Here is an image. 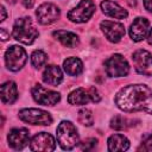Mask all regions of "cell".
Wrapping results in <instances>:
<instances>
[{
  "mask_svg": "<svg viewBox=\"0 0 152 152\" xmlns=\"http://www.w3.org/2000/svg\"><path fill=\"white\" fill-rule=\"evenodd\" d=\"M114 102L126 113L146 112L152 115V88L145 84L126 86L116 93Z\"/></svg>",
  "mask_w": 152,
  "mask_h": 152,
  "instance_id": "obj_1",
  "label": "cell"
},
{
  "mask_svg": "<svg viewBox=\"0 0 152 152\" xmlns=\"http://www.w3.org/2000/svg\"><path fill=\"white\" fill-rule=\"evenodd\" d=\"M12 36L15 40H18L25 45H31L38 38L39 32L36 28V26L33 25L31 18L23 17L14 21Z\"/></svg>",
  "mask_w": 152,
  "mask_h": 152,
  "instance_id": "obj_2",
  "label": "cell"
},
{
  "mask_svg": "<svg viewBox=\"0 0 152 152\" xmlns=\"http://www.w3.org/2000/svg\"><path fill=\"white\" fill-rule=\"evenodd\" d=\"M57 141L63 150H71L80 142L77 128L71 121H61L57 127Z\"/></svg>",
  "mask_w": 152,
  "mask_h": 152,
  "instance_id": "obj_3",
  "label": "cell"
},
{
  "mask_svg": "<svg viewBox=\"0 0 152 152\" xmlns=\"http://www.w3.org/2000/svg\"><path fill=\"white\" fill-rule=\"evenodd\" d=\"M104 71L109 77H124L129 72V64L122 55L114 53L106 59Z\"/></svg>",
  "mask_w": 152,
  "mask_h": 152,
  "instance_id": "obj_4",
  "label": "cell"
},
{
  "mask_svg": "<svg viewBox=\"0 0 152 152\" xmlns=\"http://www.w3.org/2000/svg\"><path fill=\"white\" fill-rule=\"evenodd\" d=\"M19 119L26 124H31V125H43V126H48L52 124V118L50 115V113L43 110V109H38V108H25L19 110L18 113Z\"/></svg>",
  "mask_w": 152,
  "mask_h": 152,
  "instance_id": "obj_5",
  "label": "cell"
},
{
  "mask_svg": "<svg viewBox=\"0 0 152 152\" xmlns=\"http://www.w3.org/2000/svg\"><path fill=\"white\" fill-rule=\"evenodd\" d=\"M26 61V51L19 45H12L5 52V63L7 69L11 71H19L25 65Z\"/></svg>",
  "mask_w": 152,
  "mask_h": 152,
  "instance_id": "obj_6",
  "label": "cell"
},
{
  "mask_svg": "<svg viewBox=\"0 0 152 152\" xmlns=\"http://www.w3.org/2000/svg\"><path fill=\"white\" fill-rule=\"evenodd\" d=\"M95 8V4L91 0H81L76 7L68 12V19L76 24L86 23L91 18Z\"/></svg>",
  "mask_w": 152,
  "mask_h": 152,
  "instance_id": "obj_7",
  "label": "cell"
},
{
  "mask_svg": "<svg viewBox=\"0 0 152 152\" xmlns=\"http://www.w3.org/2000/svg\"><path fill=\"white\" fill-rule=\"evenodd\" d=\"M31 94H32L33 100L36 102H38L39 104H43V106H55L61 100L59 93L46 89L40 84L33 86Z\"/></svg>",
  "mask_w": 152,
  "mask_h": 152,
  "instance_id": "obj_8",
  "label": "cell"
},
{
  "mask_svg": "<svg viewBox=\"0 0 152 152\" xmlns=\"http://www.w3.org/2000/svg\"><path fill=\"white\" fill-rule=\"evenodd\" d=\"M132 61L137 72L152 76V53L146 50H137L132 56Z\"/></svg>",
  "mask_w": 152,
  "mask_h": 152,
  "instance_id": "obj_9",
  "label": "cell"
},
{
  "mask_svg": "<svg viewBox=\"0 0 152 152\" xmlns=\"http://www.w3.org/2000/svg\"><path fill=\"white\" fill-rule=\"evenodd\" d=\"M59 14H61L59 8L55 4H51V2L42 4L36 11L37 20L42 25H50L55 23L59 18Z\"/></svg>",
  "mask_w": 152,
  "mask_h": 152,
  "instance_id": "obj_10",
  "label": "cell"
},
{
  "mask_svg": "<svg viewBox=\"0 0 152 152\" xmlns=\"http://www.w3.org/2000/svg\"><path fill=\"white\" fill-rule=\"evenodd\" d=\"M101 31L106 36V38L112 43H118L121 40V38L125 36V27L120 23L110 21V20H103L100 24Z\"/></svg>",
  "mask_w": 152,
  "mask_h": 152,
  "instance_id": "obj_11",
  "label": "cell"
},
{
  "mask_svg": "<svg viewBox=\"0 0 152 152\" xmlns=\"http://www.w3.org/2000/svg\"><path fill=\"white\" fill-rule=\"evenodd\" d=\"M30 148H31V151L49 152V151H53L56 148V142L51 134H49L46 132H40V133L36 134L32 138V140L30 141Z\"/></svg>",
  "mask_w": 152,
  "mask_h": 152,
  "instance_id": "obj_12",
  "label": "cell"
},
{
  "mask_svg": "<svg viewBox=\"0 0 152 152\" xmlns=\"http://www.w3.org/2000/svg\"><path fill=\"white\" fill-rule=\"evenodd\" d=\"M7 140L13 150H23L30 142V132L27 128H13L10 131Z\"/></svg>",
  "mask_w": 152,
  "mask_h": 152,
  "instance_id": "obj_13",
  "label": "cell"
},
{
  "mask_svg": "<svg viewBox=\"0 0 152 152\" xmlns=\"http://www.w3.org/2000/svg\"><path fill=\"white\" fill-rule=\"evenodd\" d=\"M150 28V21L144 17H138L131 24L129 27V37L134 42H140L147 37Z\"/></svg>",
  "mask_w": 152,
  "mask_h": 152,
  "instance_id": "obj_14",
  "label": "cell"
},
{
  "mask_svg": "<svg viewBox=\"0 0 152 152\" xmlns=\"http://www.w3.org/2000/svg\"><path fill=\"white\" fill-rule=\"evenodd\" d=\"M101 10H102V12L106 15L112 17V18H115V19H125L128 15V13H127L126 10H124L116 2L110 1V0L102 1L101 2Z\"/></svg>",
  "mask_w": 152,
  "mask_h": 152,
  "instance_id": "obj_15",
  "label": "cell"
},
{
  "mask_svg": "<svg viewBox=\"0 0 152 152\" xmlns=\"http://www.w3.org/2000/svg\"><path fill=\"white\" fill-rule=\"evenodd\" d=\"M43 81L44 83L56 87L63 81V72L57 65H48L43 71Z\"/></svg>",
  "mask_w": 152,
  "mask_h": 152,
  "instance_id": "obj_16",
  "label": "cell"
},
{
  "mask_svg": "<svg viewBox=\"0 0 152 152\" xmlns=\"http://www.w3.org/2000/svg\"><path fill=\"white\" fill-rule=\"evenodd\" d=\"M18 99L17 84L12 81H7L1 86V101L5 104H12Z\"/></svg>",
  "mask_w": 152,
  "mask_h": 152,
  "instance_id": "obj_17",
  "label": "cell"
},
{
  "mask_svg": "<svg viewBox=\"0 0 152 152\" xmlns=\"http://www.w3.org/2000/svg\"><path fill=\"white\" fill-rule=\"evenodd\" d=\"M129 148V140L122 134H113L108 138V150L112 152L126 151Z\"/></svg>",
  "mask_w": 152,
  "mask_h": 152,
  "instance_id": "obj_18",
  "label": "cell"
},
{
  "mask_svg": "<svg viewBox=\"0 0 152 152\" xmlns=\"http://www.w3.org/2000/svg\"><path fill=\"white\" fill-rule=\"evenodd\" d=\"M53 37L59 40L64 46L66 48H76L80 43L78 40V37L70 32V31H64V30H57L53 32Z\"/></svg>",
  "mask_w": 152,
  "mask_h": 152,
  "instance_id": "obj_19",
  "label": "cell"
},
{
  "mask_svg": "<svg viewBox=\"0 0 152 152\" xmlns=\"http://www.w3.org/2000/svg\"><path fill=\"white\" fill-rule=\"evenodd\" d=\"M89 101H91L89 91H87L83 88H77L72 90L68 96V102L72 106H83L87 104Z\"/></svg>",
  "mask_w": 152,
  "mask_h": 152,
  "instance_id": "obj_20",
  "label": "cell"
},
{
  "mask_svg": "<svg viewBox=\"0 0 152 152\" xmlns=\"http://www.w3.org/2000/svg\"><path fill=\"white\" fill-rule=\"evenodd\" d=\"M64 71L70 76H77L83 71V63L77 57H69L63 62Z\"/></svg>",
  "mask_w": 152,
  "mask_h": 152,
  "instance_id": "obj_21",
  "label": "cell"
},
{
  "mask_svg": "<svg viewBox=\"0 0 152 152\" xmlns=\"http://www.w3.org/2000/svg\"><path fill=\"white\" fill-rule=\"evenodd\" d=\"M46 59H48L46 53H45L44 51H42V50H36V51H33L32 55H31V63H32V65H33L34 68H37V69L42 68V66L46 63Z\"/></svg>",
  "mask_w": 152,
  "mask_h": 152,
  "instance_id": "obj_22",
  "label": "cell"
},
{
  "mask_svg": "<svg viewBox=\"0 0 152 152\" xmlns=\"http://www.w3.org/2000/svg\"><path fill=\"white\" fill-rule=\"evenodd\" d=\"M78 121L84 126H91L94 124V116L88 108H82L78 112Z\"/></svg>",
  "mask_w": 152,
  "mask_h": 152,
  "instance_id": "obj_23",
  "label": "cell"
},
{
  "mask_svg": "<svg viewBox=\"0 0 152 152\" xmlns=\"http://www.w3.org/2000/svg\"><path fill=\"white\" fill-rule=\"evenodd\" d=\"M109 126L112 128L116 129V131H122L127 127V120L122 115H114L110 119V125Z\"/></svg>",
  "mask_w": 152,
  "mask_h": 152,
  "instance_id": "obj_24",
  "label": "cell"
},
{
  "mask_svg": "<svg viewBox=\"0 0 152 152\" xmlns=\"http://www.w3.org/2000/svg\"><path fill=\"white\" fill-rule=\"evenodd\" d=\"M139 150H142V151H151L152 150V133L145 134L142 137L141 145H140Z\"/></svg>",
  "mask_w": 152,
  "mask_h": 152,
  "instance_id": "obj_25",
  "label": "cell"
},
{
  "mask_svg": "<svg viewBox=\"0 0 152 152\" xmlns=\"http://www.w3.org/2000/svg\"><path fill=\"white\" fill-rule=\"evenodd\" d=\"M96 145H97V140H96L95 138H89V139L82 141L81 145H80V147H81V150H83V151H84V150H86V151H89V150H93Z\"/></svg>",
  "mask_w": 152,
  "mask_h": 152,
  "instance_id": "obj_26",
  "label": "cell"
},
{
  "mask_svg": "<svg viewBox=\"0 0 152 152\" xmlns=\"http://www.w3.org/2000/svg\"><path fill=\"white\" fill-rule=\"evenodd\" d=\"M89 95H90V99L93 102H99L101 100V96H100V93L97 91V89L95 87H91L89 90Z\"/></svg>",
  "mask_w": 152,
  "mask_h": 152,
  "instance_id": "obj_27",
  "label": "cell"
},
{
  "mask_svg": "<svg viewBox=\"0 0 152 152\" xmlns=\"http://www.w3.org/2000/svg\"><path fill=\"white\" fill-rule=\"evenodd\" d=\"M144 6L148 12L152 13V0H144Z\"/></svg>",
  "mask_w": 152,
  "mask_h": 152,
  "instance_id": "obj_28",
  "label": "cell"
},
{
  "mask_svg": "<svg viewBox=\"0 0 152 152\" xmlns=\"http://www.w3.org/2000/svg\"><path fill=\"white\" fill-rule=\"evenodd\" d=\"M0 33H1V39L2 40H6L7 38H10V33H6L5 28H0Z\"/></svg>",
  "mask_w": 152,
  "mask_h": 152,
  "instance_id": "obj_29",
  "label": "cell"
},
{
  "mask_svg": "<svg viewBox=\"0 0 152 152\" xmlns=\"http://www.w3.org/2000/svg\"><path fill=\"white\" fill-rule=\"evenodd\" d=\"M23 4L26 8H31L33 6V0H23Z\"/></svg>",
  "mask_w": 152,
  "mask_h": 152,
  "instance_id": "obj_30",
  "label": "cell"
},
{
  "mask_svg": "<svg viewBox=\"0 0 152 152\" xmlns=\"http://www.w3.org/2000/svg\"><path fill=\"white\" fill-rule=\"evenodd\" d=\"M6 19V10H5V7L4 6H1V21H4Z\"/></svg>",
  "mask_w": 152,
  "mask_h": 152,
  "instance_id": "obj_31",
  "label": "cell"
},
{
  "mask_svg": "<svg viewBox=\"0 0 152 152\" xmlns=\"http://www.w3.org/2000/svg\"><path fill=\"white\" fill-rule=\"evenodd\" d=\"M146 38H147L148 44H150V45H152V28L148 31V33H147V37H146Z\"/></svg>",
  "mask_w": 152,
  "mask_h": 152,
  "instance_id": "obj_32",
  "label": "cell"
}]
</instances>
